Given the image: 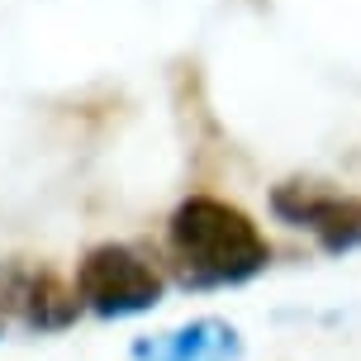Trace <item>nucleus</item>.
Returning <instances> with one entry per match:
<instances>
[{"instance_id": "obj_1", "label": "nucleus", "mask_w": 361, "mask_h": 361, "mask_svg": "<svg viewBox=\"0 0 361 361\" xmlns=\"http://www.w3.org/2000/svg\"><path fill=\"white\" fill-rule=\"evenodd\" d=\"M171 252L185 286H243L257 271H267L271 247L257 224L238 204L214 195H190L171 214Z\"/></svg>"}, {"instance_id": "obj_3", "label": "nucleus", "mask_w": 361, "mask_h": 361, "mask_svg": "<svg viewBox=\"0 0 361 361\" xmlns=\"http://www.w3.org/2000/svg\"><path fill=\"white\" fill-rule=\"evenodd\" d=\"M271 209L286 224H295V228H309L328 252L361 247V200L357 195H338V190H319V185H305V180H286L271 195Z\"/></svg>"}, {"instance_id": "obj_4", "label": "nucleus", "mask_w": 361, "mask_h": 361, "mask_svg": "<svg viewBox=\"0 0 361 361\" xmlns=\"http://www.w3.org/2000/svg\"><path fill=\"white\" fill-rule=\"evenodd\" d=\"M238 357H243V338L224 319H190L171 333L133 343V361H238Z\"/></svg>"}, {"instance_id": "obj_2", "label": "nucleus", "mask_w": 361, "mask_h": 361, "mask_svg": "<svg viewBox=\"0 0 361 361\" xmlns=\"http://www.w3.org/2000/svg\"><path fill=\"white\" fill-rule=\"evenodd\" d=\"M76 295L100 319H133L162 300V276L138 247L100 243L76 262Z\"/></svg>"}, {"instance_id": "obj_5", "label": "nucleus", "mask_w": 361, "mask_h": 361, "mask_svg": "<svg viewBox=\"0 0 361 361\" xmlns=\"http://www.w3.org/2000/svg\"><path fill=\"white\" fill-rule=\"evenodd\" d=\"M0 300L15 305L19 319L29 328H38V333L67 328L76 319V305H81V295L67 290L57 276H48V271H19V276H10V286L0 290Z\"/></svg>"}]
</instances>
